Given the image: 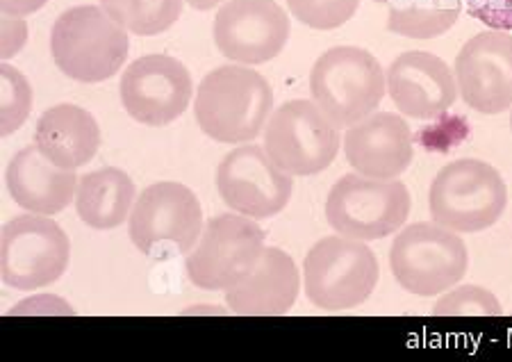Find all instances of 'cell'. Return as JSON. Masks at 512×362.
<instances>
[{
  "instance_id": "obj_26",
  "label": "cell",
  "mask_w": 512,
  "mask_h": 362,
  "mask_svg": "<svg viewBox=\"0 0 512 362\" xmlns=\"http://www.w3.org/2000/svg\"><path fill=\"white\" fill-rule=\"evenodd\" d=\"M360 0H287L289 12L312 30H335L353 19Z\"/></svg>"
},
{
  "instance_id": "obj_31",
  "label": "cell",
  "mask_w": 512,
  "mask_h": 362,
  "mask_svg": "<svg viewBox=\"0 0 512 362\" xmlns=\"http://www.w3.org/2000/svg\"><path fill=\"white\" fill-rule=\"evenodd\" d=\"M187 5H192L194 10L198 12H208V10H214V7L224 3V0H185Z\"/></svg>"
},
{
  "instance_id": "obj_21",
  "label": "cell",
  "mask_w": 512,
  "mask_h": 362,
  "mask_svg": "<svg viewBox=\"0 0 512 362\" xmlns=\"http://www.w3.org/2000/svg\"><path fill=\"white\" fill-rule=\"evenodd\" d=\"M137 189L123 169L103 167L82 176L76 194L78 217L94 230H112L130 217Z\"/></svg>"
},
{
  "instance_id": "obj_9",
  "label": "cell",
  "mask_w": 512,
  "mask_h": 362,
  "mask_svg": "<svg viewBox=\"0 0 512 362\" xmlns=\"http://www.w3.org/2000/svg\"><path fill=\"white\" fill-rule=\"evenodd\" d=\"M71 242L64 228L46 215L12 217L0 237V278L7 287L35 292L64 276Z\"/></svg>"
},
{
  "instance_id": "obj_16",
  "label": "cell",
  "mask_w": 512,
  "mask_h": 362,
  "mask_svg": "<svg viewBox=\"0 0 512 362\" xmlns=\"http://www.w3.org/2000/svg\"><path fill=\"white\" fill-rule=\"evenodd\" d=\"M387 94L406 117L433 121L456 103L458 85L449 64L440 57L410 51L396 57L387 69Z\"/></svg>"
},
{
  "instance_id": "obj_12",
  "label": "cell",
  "mask_w": 512,
  "mask_h": 362,
  "mask_svg": "<svg viewBox=\"0 0 512 362\" xmlns=\"http://www.w3.org/2000/svg\"><path fill=\"white\" fill-rule=\"evenodd\" d=\"M292 178L260 146H237L217 167L221 201L251 219H269L283 212L294 194Z\"/></svg>"
},
{
  "instance_id": "obj_32",
  "label": "cell",
  "mask_w": 512,
  "mask_h": 362,
  "mask_svg": "<svg viewBox=\"0 0 512 362\" xmlns=\"http://www.w3.org/2000/svg\"><path fill=\"white\" fill-rule=\"evenodd\" d=\"M376 3H390V0H376Z\"/></svg>"
},
{
  "instance_id": "obj_24",
  "label": "cell",
  "mask_w": 512,
  "mask_h": 362,
  "mask_svg": "<svg viewBox=\"0 0 512 362\" xmlns=\"http://www.w3.org/2000/svg\"><path fill=\"white\" fill-rule=\"evenodd\" d=\"M32 110V87L19 69L0 67V135L10 137L28 121Z\"/></svg>"
},
{
  "instance_id": "obj_30",
  "label": "cell",
  "mask_w": 512,
  "mask_h": 362,
  "mask_svg": "<svg viewBox=\"0 0 512 362\" xmlns=\"http://www.w3.org/2000/svg\"><path fill=\"white\" fill-rule=\"evenodd\" d=\"M48 0H0V10L5 16H28L39 12Z\"/></svg>"
},
{
  "instance_id": "obj_33",
  "label": "cell",
  "mask_w": 512,
  "mask_h": 362,
  "mask_svg": "<svg viewBox=\"0 0 512 362\" xmlns=\"http://www.w3.org/2000/svg\"><path fill=\"white\" fill-rule=\"evenodd\" d=\"M510 128H512V114H510Z\"/></svg>"
},
{
  "instance_id": "obj_11",
  "label": "cell",
  "mask_w": 512,
  "mask_h": 362,
  "mask_svg": "<svg viewBox=\"0 0 512 362\" xmlns=\"http://www.w3.org/2000/svg\"><path fill=\"white\" fill-rule=\"evenodd\" d=\"M264 251V230L244 215H219L187 255V276L208 292H228L251 274Z\"/></svg>"
},
{
  "instance_id": "obj_23",
  "label": "cell",
  "mask_w": 512,
  "mask_h": 362,
  "mask_svg": "<svg viewBox=\"0 0 512 362\" xmlns=\"http://www.w3.org/2000/svg\"><path fill=\"white\" fill-rule=\"evenodd\" d=\"M185 0H101L103 10L132 35L167 32L183 14Z\"/></svg>"
},
{
  "instance_id": "obj_2",
  "label": "cell",
  "mask_w": 512,
  "mask_h": 362,
  "mask_svg": "<svg viewBox=\"0 0 512 362\" xmlns=\"http://www.w3.org/2000/svg\"><path fill=\"white\" fill-rule=\"evenodd\" d=\"M130 51L128 30L103 7L78 5L53 23L51 53L64 76L103 82L119 73Z\"/></svg>"
},
{
  "instance_id": "obj_18",
  "label": "cell",
  "mask_w": 512,
  "mask_h": 362,
  "mask_svg": "<svg viewBox=\"0 0 512 362\" xmlns=\"http://www.w3.org/2000/svg\"><path fill=\"white\" fill-rule=\"evenodd\" d=\"M299 292L301 274L292 255L276 246H264L251 274L226 292V303L235 315L276 317L294 308Z\"/></svg>"
},
{
  "instance_id": "obj_8",
  "label": "cell",
  "mask_w": 512,
  "mask_h": 362,
  "mask_svg": "<svg viewBox=\"0 0 512 362\" xmlns=\"http://www.w3.org/2000/svg\"><path fill=\"white\" fill-rule=\"evenodd\" d=\"M410 189L399 180L342 176L326 199V219L337 235L374 242L396 233L410 217Z\"/></svg>"
},
{
  "instance_id": "obj_20",
  "label": "cell",
  "mask_w": 512,
  "mask_h": 362,
  "mask_svg": "<svg viewBox=\"0 0 512 362\" xmlns=\"http://www.w3.org/2000/svg\"><path fill=\"white\" fill-rule=\"evenodd\" d=\"M35 144L57 167L76 171L94 160L101 146V128L92 112L73 103H60L39 117Z\"/></svg>"
},
{
  "instance_id": "obj_22",
  "label": "cell",
  "mask_w": 512,
  "mask_h": 362,
  "mask_svg": "<svg viewBox=\"0 0 512 362\" xmlns=\"http://www.w3.org/2000/svg\"><path fill=\"white\" fill-rule=\"evenodd\" d=\"M465 0H390L387 28L408 39H433L456 26Z\"/></svg>"
},
{
  "instance_id": "obj_19",
  "label": "cell",
  "mask_w": 512,
  "mask_h": 362,
  "mask_svg": "<svg viewBox=\"0 0 512 362\" xmlns=\"http://www.w3.org/2000/svg\"><path fill=\"white\" fill-rule=\"evenodd\" d=\"M5 183L12 201L23 210L53 217L76 199L80 178L76 171L57 167L32 144L21 148L7 164Z\"/></svg>"
},
{
  "instance_id": "obj_4",
  "label": "cell",
  "mask_w": 512,
  "mask_h": 362,
  "mask_svg": "<svg viewBox=\"0 0 512 362\" xmlns=\"http://www.w3.org/2000/svg\"><path fill=\"white\" fill-rule=\"evenodd\" d=\"M508 205V187L492 164L462 158L440 169L428 192L435 224L453 233H478L497 224Z\"/></svg>"
},
{
  "instance_id": "obj_17",
  "label": "cell",
  "mask_w": 512,
  "mask_h": 362,
  "mask_svg": "<svg viewBox=\"0 0 512 362\" xmlns=\"http://www.w3.org/2000/svg\"><path fill=\"white\" fill-rule=\"evenodd\" d=\"M344 153L351 167L367 178L392 180L412 162V130L401 114L374 112L346 128Z\"/></svg>"
},
{
  "instance_id": "obj_27",
  "label": "cell",
  "mask_w": 512,
  "mask_h": 362,
  "mask_svg": "<svg viewBox=\"0 0 512 362\" xmlns=\"http://www.w3.org/2000/svg\"><path fill=\"white\" fill-rule=\"evenodd\" d=\"M467 14L490 30H512V0H465Z\"/></svg>"
},
{
  "instance_id": "obj_7",
  "label": "cell",
  "mask_w": 512,
  "mask_h": 362,
  "mask_svg": "<svg viewBox=\"0 0 512 362\" xmlns=\"http://www.w3.org/2000/svg\"><path fill=\"white\" fill-rule=\"evenodd\" d=\"M469 253L462 237L435 221L403 228L392 244L390 267L403 290L437 296L456 287L467 274Z\"/></svg>"
},
{
  "instance_id": "obj_14",
  "label": "cell",
  "mask_w": 512,
  "mask_h": 362,
  "mask_svg": "<svg viewBox=\"0 0 512 362\" xmlns=\"http://www.w3.org/2000/svg\"><path fill=\"white\" fill-rule=\"evenodd\" d=\"M289 16L276 0H226L214 16V44L237 64L274 60L289 39Z\"/></svg>"
},
{
  "instance_id": "obj_1",
  "label": "cell",
  "mask_w": 512,
  "mask_h": 362,
  "mask_svg": "<svg viewBox=\"0 0 512 362\" xmlns=\"http://www.w3.org/2000/svg\"><path fill=\"white\" fill-rule=\"evenodd\" d=\"M274 110V92L258 71L230 64L210 71L194 98L201 130L221 144H244L258 137Z\"/></svg>"
},
{
  "instance_id": "obj_6",
  "label": "cell",
  "mask_w": 512,
  "mask_h": 362,
  "mask_svg": "<svg viewBox=\"0 0 512 362\" xmlns=\"http://www.w3.org/2000/svg\"><path fill=\"white\" fill-rule=\"evenodd\" d=\"M128 235L148 258H173L189 253L203 235V208L183 183L148 185L130 212Z\"/></svg>"
},
{
  "instance_id": "obj_15",
  "label": "cell",
  "mask_w": 512,
  "mask_h": 362,
  "mask_svg": "<svg viewBox=\"0 0 512 362\" xmlns=\"http://www.w3.org/2000/svg\"><path fill=\"white\" fill-rule=\"evenodd\" d=\"M462 101L481 114L512 108V35L503 30L481 32L456 57Z\"/></svg>"
},
{
  "instance_id": "obj_5",
  "label": "cell",
  "mask_w": 512,
  "mask_h": 362,
  "mask_svg": "<svg viewBox=\"0 0 512 362\" xmlns=\"http://www.w3.org/2000/svg\"><path fill=\"white\" fill-rule=\"evenodd\" d=\"M378 283V260L367 242L324 237L303 260V287L312 306L351 310L365 303Z\"/></svg>"
},
{
  "instance_id": "obj_29",
  "label": "cell",
  "mask_w": 512,
  "mask_h": 362,
  "mask_svg": "<svg viewBox=\"0 0 512 362\" xmlns=\"http://www.w3.org/2000/svg\"><path fill=\"white\" fill-rule=\"evenodd\" d=\"M28 44V23L21 16H7L3 19V39H0V51H3V60H10L23 46Z\"/></svg>"
},
{
  "instance_id": "obj_10",
  "label": "cell",
  "mask_w": 512,
  "mask_h": 362,
  "mask_svg": "<svg viewBox=\"0 0 512 362\" xmlns=\"http://www.w3.org/2000/svg\"><path fill=\"white\" fill-rule=\"evenodd\" d=\"M264 151L289 176H315L340 153L337 126L315 101H287L264 126Z\"/></svg>"
},
{
  "instance_id": "obj_25",
  "label": "cell",
  "mask_w": 512,
  "mask_h": 362,
  "mask_svg": "<svg viewBox=\"0 0 512 362\" xmlns=\"http://www.w3.org/2000/svg\"><path fill=\"white\" fill-rule=\"evenodd\" d=\"M437 317H499L503 308L497 296L481 285H458L435 303Z\"/></svg>"
},
{
  "instance_id": "obj_13",
  "label": "cell",
  "mask_w": 512,
  "mask_h": 362,
  "mask_svg": "<svg viewBox=\"0 0 512 362\" xmlns=\"http://www.w3.org/2000/svg\"><path fill=\"white\" fill-rule=\"evenodd\" d=\"M192 76L176 57L153 53L130 64L123 73L119 94L132 119L144 126H167L192 101Z\"/></svg>"
},
{
  "instance_id": "obj_28",
  "label": "cell",
  "mask_w": 512,
  "mask_h": 362,
  "mask_svg": "<svg viewBox=\"0 0 512 362\" xmlns=\"http://www.w3.org/2000/svg\"><path fill=\"white\" fill-rule=\"evenodd\" d=\"M14 315H76L69 303L57 299V296L51 294H39V296H30L28 301L19 303L12 310H7V317Z\"/></svg>"
},
{
  "instance_id": "obj_3",
  "label": "cell",
  "mask_w": 512,
  "mask_h": 362,
  "mask_svg": "<svg viewBox=\"0 0 512 362\" xmlns=\"http://www.w3.org/2000/svg\"><path fill=\"white\" fill-rule=\"evenodd\" d=\"M387 76L365 48L335 46L319 57L310 73V94L337 128H351L381 105Z\"/></svg>"
}]
</instances>
